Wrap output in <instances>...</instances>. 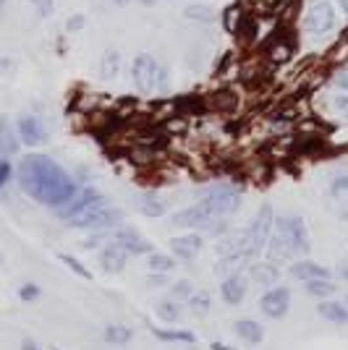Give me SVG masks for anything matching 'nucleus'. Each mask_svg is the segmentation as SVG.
<instances>
[{
	"instance_id": "nucleus-7",
	"label": "nucleus",
	"mask_w": 348,
	"mask_h": 350,
	"mask_svg": "<svg viewBox=\"0 0 348 350\" xmlns=\"http://www.w3.org/2000/svg\"><path fill=\"white\" fill-rule=\"evenodd\" d=\"M173 225L178 228H204V230H220V217H215L202 202H197V204L186 206V209H181L173 219H171Z\"/></svg>"
},
{
	"instance_id": "nucleus-24",
	"label": "nucleus",
	"mask_w": 348,
	"mask_h": 350,
	"mask_svg": "<svg viewBox=\"0 0 348 350\" xmlns=\"http://www.w3.org/2000/svg\"><path fill=\"white\" fill-rule=\"evenodd\" d=\"M152 335L158 340H165V342H194V332H186V329H160V327H155Z\"/></svg>"
},
{
	"instance_id": "nucleus-1",
	"label": "nucleus",
	"mask_w": 348,
	"mask_h": 350,
	"mask_svg": "<svg viewBox=\"0 0 348 350\" xmlns=\"http://www.w3.org/2000/svg\"><path fill=\"white\" fill-rule=\"evenodd\" d=\"M18 183L45 206H66L76 193V180L47 154H27L18 162Z\"/></svg>"
},
{
	"instance_id": "nucleus-37",
	"label": "nucleus",
	"mask_w": 348,
	"mask_h": 350,
	"mask_svg": "<svg viewBox=\"0 0 348 350\" xmlns=\"http://www.w3.org/2000/svg\"><path fill=\"white\" fill-rule=\"evenodd\" d=\"M40 295V288H34V285H27V288H21V298L24 301H34Z\"/></svg>"
},
{
	"instance_id": "nucleus-39",
	"label": "nucleus",
	"mask_w": 348,
	"mask_h": 350,
	"mask_svg": "<svg viewBox=\"0 0 348 350\" xmlns=\"http://www.w3.org/2000/svg\"><path fill=\"white\" fill-rule=\"evenodd\" d=\"M21 350H42V348H40L37 342H32V340H24V342H21Z\"/></svg>"
},
{
	"instance_id": "nucleus-21",
	"label": "nucleus",
	"mask_w": 348,
	"mask_h": 350,
	"mask_svg": "<svg viewBox=\"0 0 348 350\" xmlns=\"http://www.w3.org/2000/svg\"><path fill=\"white\" fill-rule=\"evenodd\" d=\"M236 335L244 337V342H251V345H257V342H262V327L260 321L254 319H238L236 321Z\"/></svg>"
},
{
	"instance_id": "nucleus-5",
	"label": "nucleus",
	"mask_w": 348,
	"mask_h": 350,
	"mask_svg": "<svg viewBox=\"0 0 348 350\" xmlns=\"http://www.w3.org/2000/svg\"><path fill=\"white\" fill-rule=\"evenodd\" d=\"M335 21H338V11H335V5H330V0H314L306 11L301 27H304V34L317 40L335 29Z\"/></svg>"
},
{
	"instance_id": "nucleus-26",
	"label": "nucleus",
	"mask_w": 348,
	"mask_h": 350,
	"mask_svg": "<svg viewBox=\"0 0 348 350\" xmlns=\"http://www.w3.org/2000/svg\"><path fill=\"white\" fill-rule=\"evenodd\" d=\"M155 311H158V317L162 321H178V319H181V306H178V301H173V298L160 301Z\"/></svg>"
},
{
	"instance_id": "nucleus-33",
	"label": "nucleus",
	"mask_w": 348,
	"mask_h": 350,
	"mask_svg": "<svg viewBox=\"0 0 348 350\" xmlns=\"http://www.w3.org/2000/svg\"><path fill=\"white\" fill-rule=\"evenodd\" d=\"M290 58V47L288 44H280V47H275L273 50V63H283V60Z\"/></svg>"
},
{
	"instance_id": "nucleus-2",
	"label": "nucleus",
	"mask_w": 348,
	"mask_h": 350,
	"mask_svg": "<svg viewBox=\"0 0 348 350\" xmlns=\"http://www.w3.org/2000/svg\"><path fill=\"white\" fill-rule=\"evenodd\" d=\"M275 233L270 235V254L273 259H296V256H306L309 254V230H306L304 219L299 215H288L280 217L273 228Z\"/></svg>"
},
{
	"instance_id": "nucleus-6",
	"label": "nucleus",
	"mask_w": 348,
	"mask_h": 350,
	"mask_svg": "<svg viewBox=\"0 0 348 350\" xmlns=\"http://www.w3.org/2000/svg\"><path fill=\"white\" fill-rule=\"evenodd\" d=\"M273 228H275V212H273V206L270 204H262L260 212H257V217H254V222L249 225V230H247L249 246H251L254 254H260L262 248L270 243Z\"/></svg>"
},
{
	"instance_id": "nucleus-42",
	"label": "nucleus",
	"mask_w": 348,
	"mask_h": 350,
	"mask_svg": "<svg viewBox=\"0 0 348 350\" xmlns=\"http://www.w3.org/2000/svg\"><path fill=\"white\" fill-rule=\"evenodd\" d=\"M340 275H343V280H348V264L343 267V269H340Z\"/></svg>"
},
{
	"instance_id": "nucleus-35",
	"label": "nucleus",
	"mask_w": 348,
	"mask_h": 350,
	"mask_svg": "<svg viewBox=\"0 0 348 350\" xmlns=\"http://www.w3.org/2000/svg\"><path fill=\"white\" fill-rule=\"evenodd\" d=\"M335 89H338V92H348V68L335 76Z\"/></svg>"
},
{
	"instance_id": "nucleus-11",
	"label": "nucleus",
	"mask_w": 348,
	"mask_h": 350,
	"mask_svg": "<svg viewBox=\"0 0 348 350\" xmlns=\"http://www.w3.org/2000/svg\"><path fill=\"white\" fill-rule=\"evenodd\" d=\"M105 196H102L97 189H82L79 193H73V199L69 202L66 206H60L63 212H60V217L63 219H71L73 215H79V212H84L89 206H95L97 202H102Z\"/></svg>"
},
{
	"instance_id": "nucleus-12",
	"label": "nucleus",
	"mask_w": 348,
	"mask_h": 350,
	"mask_svg": "<svg viewBox=\"0 0 348 350\" xmlns=\"http://www.w3.org/2000/svg\"><path fill=\"white\" fill-rule=\"evenodd\" d=\"M113 243L123 248V251H129V254H149L152 246H149V241H147L142 233H136V230H131V228H123V230H118L113 235Z\"/></svg>"
},
{
	"instance_id": "nucleus-45",
	"label": "nucleus",
	"mask_w": 348,
	"mask_h": 350,
	"mask_svg": "<svg viewBox=\"0 0 348 350\" xmlns=\"http://www.w3.org/2000/svg\"><path fill=\"white\" fill-rule=\"evenodd\" d=\"M340 113H343V118H346V120H348V107H343V110H340Z\"/></svg>"
},
{
	"instance_id": "nucleus-31",
	"label": "nucleus",
	"mask_w": 348,
	"mask_h": 350,
	"mask_svg": "<svg viewBox=\"0 0 348 350\" xmlns=\"http://www.w3.org/2000/svg\"><path fill=\"white\" fill-rule=\"evenodd\" d=\"M60 259H63V264H66V267H69L71 272H76L79 278H84V280L92 278V272H89V269H87V267H84L82 262H76L73 256H69V254H60Z\"/></svg>"
},
{
	"instance_id": "nucleus-10",
	"label": "nucleus",
	"mask_w": 348,
	"mask_h": 350,
	"mask_svg": "<svg viewBox=\"0 0 348 350\" xmlns=\"http://www.w3.org/2000/svg\"><path fill=\"white\" fill-rule=\"evenodd\" d=\"M260 306L270 319H280V317H286V314H288V308H290L288 288H273L270 293H264V298H262Z\"/></svg>"
},
{
	"instance_id": "nucleus-28",
	"label": "nucleus",
	"mask_w": 348,
	"mask_h": 350,
	"mask_svg": "<svg viewBox=\"0 0 348 350\" xmlns=\"http://www.w3.org/2000/svg\"><path fill=\"white\" fill-rule=\"evenodd\" d=\"M306 293H312V295H317V298H327V295L335 293V285L327 282V280H309V282H306Z\"/></svg>"
},
{
	"instance_id": "nucleus-30",
	"label": "nucleus",
	"mask_w": 348,
	"mask_h": 350,
	"mask_svg": "<svg viewBox=\"0 0 348 350\" xmlns=\"http://www.w3.org/2000/svg\"><path fill=\"white\" fill-rule=\"evenodd\" d=\"M173 267H175V262L171 256H162V254H152V256H149V269H152V272H160V275H162V272H171Z\"/></svg>"
},
{
	"instance_id": "nucleus-14",
	"label": "nucleus",
	"mask_w": 348,
	"mask_h": 350,
	"mask_svg": "<svg viewBox=\"0 0 348 350\" xmlns=\"http://www.w3.org/2000/svg\"><path fill=\"white\" fill-rule=\"evenodd\" d=\"M247 278L244 275H231V278L223 280V285H220V293H223V298L236 306V304H241L244 301V295H247Z\"/></svg>"
},
{
	"instance_id": "nucleus-20",
	"label": "nucleus",
	"mask_w": 348,
	"mask_h": 350,
	"mask_svg": "<svg viewBox=\"0 0 348 350\" xmlns=\"http://www.w3.org/2000/svg\"><path fill=\"white\" fill-rule=\"evenodd\" d=\"M16 152H18V139L11 131L8 120L0 116V157H8V154H16Z\"/></svg>"
},
{
	"instance_id": "nucleus-9",
	"label": "nucleus",
	"mask_w": 348,
	"mask_h": 350,
	"mask_svg": "<svg viewBox=\"0 0 348 350\" xmlns=\"http://www.w3.org/2000/svg\"><path fill=\"white\" fill-rule=\"evenodd\" d=\"M16 129H18V139L27 146H40L47 142V129H45V123L40 118L34 116L18 118V126Z\"/></svg>"
},
{
	"instance_id": "nucleus-41",
	"label": "nucleus",
	"mask_w": 348,
	"mask_h": 350,
	"mask_svg": "<svg viewBox=\"0 0 348 350\" xmlns=\"http://www.w3.org/2000/svg\"><path fill=\"white\" fill-rule=\"evenodd\" d=\"M212 350H233V348H228V345H220V342H212Z\"/></svg>"
},
{
	"instance_id": "nucleus-27",
	"label": "nucleus",
	"mask_w": 348,
	"mask_h": 350,
	"mask_svg": "<svg viewBox=\"0 0 348 350\" xmlns=\"http://www.w3.org/2000/svg\"><path fill=\"white\" fill-rule=\"evenodd\" d=\"M186 304H189V308L197 314V317H199V314H207V311H210V306H212V304H210V293H207V291L191 293Z\"/></svg>"
},
{
	"instance_id": "nucleus-44",
	"label": "nucleus",
	"mask_w": 348,
	"mask_h": 350,
	"mask_svg": "<svg viewBox=\"0 0 348 350\" xmlns=\"http://www.w3.org/2000/svg\"><path fill=\"white\" fill-rule=\"evenodd\" d=\"M113 3H116V5H126V3H129V0H113Z\"/></svg>"
},
{
	"instance_id": "nucleus-3",
	"label": "nucleus",
	"mask_w": 348,
	"mask_h": 350,
	"mask_svg": "<svg viewBox=\"0 0 348 350\" xmlns=\"http://www.w3.org/2000/svg\"><path fill=\"white\" fill-rule=\"evenodd\" d=\"M202 204L215 215V217H225V215H233L238 206H241V189L233 186V183H215L204 191Z\"/></svg>"
},
{
	"instance_id": "nucleus-15",
	"label": "nucleus",
	"mask_w": 348,
	"mask_h": 350,
	"mask_svg": "<svg viewBox=\"0 0 348 350\" xmlns=\"http://www.w3.org/2000/svg\"><path fill=\"white\" fill-rule=\"evenodd\" d=\"M330 199L340 219H348V175H338L330 183Z\"/></svg>"
},
{
	"instance_id": "nucleus-4",
	"label": "nucleus",
	"mask_w": 348,
	"mask_h": 350,
	"mask_svg": "<svg viewBox=\"0 0 348 350\" xmlns=\"http://www.w3.org/2000/svg\"><path fill=\"white\" fill-rule=\"evenodd\" d=\"M121 217H123V212L110 206L108 199H102V202H97V204L84 209V212H79V215H73L66 222L71 228H113V225L121 222Z\"/></svg>"
},
{
	"instance_id": "nucleus-32",
	"label": "nucleus",
	"mask_w": 348,
	"mask_h": 350,
	"mask_svg": "<svg viewBox=\"0 0 348 350\" xmlns=\"http://www.w3.org/2000/svg\"><path fill=\"white\" fill-rule=\"evenodd\" d=\"M191 293H194V291H191L189 282H175L173 291H171V298H173V301H178V298H181V301H189Z\"/></svg>"
},
{
	"instance_id": "nucleus-36",
	"label": "nucleus",
	"mask_w": 348,
	"mask_h": 350,
	"mask_svg": "<svg viewBox=\"0 0 348 350\" xmlns=\"http://www.w3.org/2000/svg\"><path fill=\"white\" fill-rule=\"evenodd\" d=\"M8 178H11V165L8 162H0V189L8 183Z\"/></svg>"
},
{
	"instance_id": "nucleus-17",
	"label": "nucleus",
	"mask_w": 348,
	"mask_h": 350,
	"mask_svg": "<svg viewBox=\"0 0 348 350\" xmlns=\"http://www.w3.org/2000/svg\"><path fill=\"white\" fill-rule=\"evenodd\" d=\"M171 246H173L175 256H181V259H194V256L202 251V235H184V238H175Z\"/></svg>"
},
{
	"instance_id": "nucleus-23",
	"label": "nucleus",
	"mask_w": 348,
	"mask_h": 350,
	"mask_svg": "<svg viewBox=\"0 0 348 350\" xmlns=\"http://www.w3.org/2000/svg\"><path fill=\"white\" fill-rule=\"evenodd\" d=\"M184 16H186L189 21H194V24H215V18H218L215 8H212V5H202V3L189 5V8L184 11Z\"/></svg>"
},
{
	"instance_id": "nucleus-25",
	"label": "nucleus",
	"mask_w": 348,
	"mask_h": 350,
	"mask_svg": "<svg viewBox=\"0 0 348 350\" xmlns=\"http://www.w3.org/2000/svg\"><path fill=\"white\" fill-rule=\"evenodd\" d=\"M105 342H110V345H126V342H131V329L123 327V324H113V327L105 329Z\"/></svg>"
},
{
	"instance_id": "nucleus-8",
	"label": "nucleus",
	"mask_w": 348,
	"mask_h": 350,
	"mask_svg": "<svg viewBox=\"0 0 348 350\" xmlns=\"http://www.w3.org/2000/svg\"><path fill=\"white\" fill-rule=\"evenodd\" d=\"M158 68H160V63L152 58V55H147V53L134 58V63H131V84L136 87V92H142V94L155 92Z\"/></svg>"
},
{
	"instance_id": "nucleus-22",
	"label": "nucleus",
	"mask_w": 348,
	"mask_h": 350,
	"mask_svg": "<svg viewBox=\"0 0 348 350\" xmlns=\"http://www.w3.org/2000/svg\"><path fill=\"white\" fill-rule=\"evenodd\" d=\"M319 314L327 321H335V324H348V306L338 304V301H322Z\"/></svg>"
},
{
	"instance_id": "nucleus-34",
	"label": "nucleus",
	"mask_w": 348,
	"mask_h": 350,
	"mask_svg": "<svg viewBox=\"0 0 348 350\" xmlns=\"http://www.w3.org/2000/svg\"><path fill=\"white\" fill-rule=\"evenodd\" d=\"M32 5L40 11V16H50V14H53V0H32Z\"/></svg>"
},
{
	"instance_id": "nucleus-46",
	"label": "nucleus",
	"mask_w": 348,
	"mask_h": 350,
	"mask_svg": "<svg viewBox=\"0 0 348 350\" xmlns=\"http://www.w3.org/2000/svg\"><path fill=\"white\" fill-rule=\"evenodd\" d=\"M3 3H5V0H0V8H3Z\"/></svg>"
},
{
	"instance_id": "nucleus-40",
	"label": "nucleus",
	"mask_w": 348,
	"mask_h": 350,
	"mask_svg": "<svg viewBox=\"0 0 348 350\" xmlns=\"http://www.w3.org/2000/svg\"><path fill=\"white\" fill-rule=\"evenodd\" d=\"M338 11L348 18V0H338Z\"/></svg>"
},
{
	"instance_id": "nucleus-38",
	"label": "nucleus",
	"mask_w": 348,
	"mask_h": 350,
	"mask_svg": "<svg viewBox=\"0 0 348 350\" xmlns=\"http://www.w3.org/2000/svg\"><path fill=\"white\" fill-rule=\"evenodd\" d=\"M84 27V16H71L69 18V24H66V29L73 31V29H82Z\"/></svg>"
},
{
	"instance_id": "nucleus-16",
	"label": "nucleus",
	"mask_w": 348,
	"mask_h": 350,
	"mask_svg": "<svg viewBox=\"0 0 348 350\" xmlns=\"http://www.w3.org/2000/svg\"><path fill=\"white\" fill-rule=\"evenodd\" d=\"M290 275L296 280H304V282H309V280H330V272L322 264L309 262V259H301V262L293 264L290 267Z\"/></svg>"
},
{
	"instance_id": "nucleus-18",
	"label": "nucleus",
	"mask_w": 348,
	"mask_h": 350,
	"mask_svg": "<svg viewBox=\"0 0 348 350\" xmlns=\"http://www.w3.org/2000/svg\"><path fill=\"white\" fill-rule=\"evenodd\" d=\"M97 71H100V76L105 81H113V79H116L118 71H121V55H118L116 50H105V53H102Z\"/></svg>"
},
{
	"instance_id": "nucleus-13",
	"label": "nucleus",
	"mask_w": 348,
	"mask_h": 350,
	"mask_svg": "<svg viewBox=\"0 0 348 350\" xmlns=\"http://www.w3.org/2000/svg\"><path fill=\"white\" fill-rule=\"evenodd\" d=\"M126 259H129V251H123L118 243H110V246H105L100 251V267L108 272V275H118V272H123Z\"/></svg>"
},
{
	"instance_id": "nucleus-19",
	"label": "nucleus",
	"mask_w": 348,
	"mask_h": 350,
	"mask_svg": "<svg viewBox=\"0 0 348 350\" xmlns=\"http://www.w3.org/2000/svg\"><path fill=\"white\" fill-rule=\"evenodd\" d=\"M249 278L254 280V282H260V285H273V282L280 278V272H277L275 264L260 262V264H254V267L249 269Z\"/></svg>"
},
{
	"instance_id": "nucleus-29",
	"label": "nucleus",
	"mask_w": 348,
	"mask_h": 350,
	"mask_svg": "<svg viewBox=\"0 0 348 350\" xmlns=\"http://www.w3.org/2000/svg\"><path fill=\"white\" fill-rule=\"evenodd\" d=\"M142 209L149 217H160L165 212V202H160V196H155V193H147L145 199H142Z\"/></svg>"
},
{
	"instance_id": "nucleus-43",
	"label": "nucleus",
	"mask_w": 348,
	"mask_h": 350,
	"mask_svg": "<svg viewBox=\"0 0 348 350\" xmlns=\"http://www.w3.org/2000/svg\"><path fill=\"white\" fill-rule=\"evenodd\" d=\"M139 3H145V5H155L158 0H139Z\"/></svg>"
}]
</instances>
